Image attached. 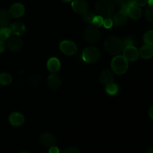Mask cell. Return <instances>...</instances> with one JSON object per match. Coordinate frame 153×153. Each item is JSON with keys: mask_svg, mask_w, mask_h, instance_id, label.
<instances>
[{"mask_svg": "<svg viewBox=\"0 0 153 153\" xmlns=\"http://www.w3.org/2000/svg\"><path fill=\"white\" fill-rule=\"evenodd\" d=\"M105 49L111 55H117L123 49V44L120 38L116 36L108 37L104 43Z\"/></svg>", "mask_w": 153, "mask_h": 153, "instance_id": "6da1fadb", "label": "cell"}, {"mask_svg": "<svg viewBox=\"0 0 153 153\" xmlns=\"http://www.w3.org/2000/svg\"><path fill=\"white\" fill-rule=\"evenodd\" d=\"M114 5L109 0H100L96 4V10L100 16L109 18L114 13Z\"/></svg>", "mask_w": 153, "mask_h": 153, "instance_id": "7a4b0ae2", "label": "cell"}, {"mask_svg": "<svg viewBox=\"0 0 153 153\" xmlns=\"http://www.w3.org/2000/svg\"><path fill=\"white\" fill-rule=\"evenodd\" d=\"M128 61L122 55H117L114 57L111 61L112 70L116 74H124L128 70Z\"/></svg>", "mask_w": 153, "mask_h": 153, "instance_id": "3957f363", "label": "cell"}, {"mask_svg": "<svg viewBox=\"0 0 153 153\" xmlns=\"http://www.w3.org/2000/svg\"><path fill=\"white\" fill-rule=\"evenodd\" d=\"M101 54L100 50L95 46H88L82 52V58L89 64H94L100 60Z\"/></svg>", "mask_w": 153, "mask_h": 153, "instance_id": "277c9868", "label": "cell"}, {"mask_svg": "<svg viewBox=\"0 0 153 153\" xmlns=\"http://www.w3.org/2000/svg\"><path fill=\"white\" fill-rule=\"evenodd\" d=\"M100 31L98 27L91 24L84 31V37L88 43H96L100 39Z\"/></svg>", "mask_w": 153, "mask_h": 153, "instance_id": "5b68a950", "label": "cell"}, {"mask_svg": "<svg viewBox=\"0 0 153 153\" xmlns=\"http://www.w3.org/2000/svg\"><path fill=\"white\" fill-rule=\"evenodd\" d=\"M128 7H120V10L113 14L114 25L116 27H121L125 25L128 22V12H127Z\"/></svg>", "mask_w": 153, "mask_h": 153, "instance_id": "8992f818", "label": "cell"}, {"mask_svg": "<svg viewBox=\"0 0 153 153\" xmlns=\"http://www.w3.org/2000/svg\"><path fill=\"white\" fill-rule=\"evenodd\" d=\"M60 49L67 55H73L77 52V46L70 40H63L60 43Z\"/></svg>", "mask_w": 153, "mask_h": 153, "instance_id": "52a82bcc", "label": "cell"}, {"mask_svg": "<svg viewBox=\"0 0 153 153\" xmlns=\"http://www.w3.org/2000/svg\"><path fill=\"white\" fill-rule=\"evenodd\" d=\"M123 56L128 61H134L138 58L139 51L135 46H127L123 49Z\"/></svg>", "mask_w": 153, "mask_h": 153, "instance_id": "ba28073f", "label": "cell"}, {"mask_svg": "<svg viewBox=\"0 0 153 153\" xmlns=\"http://www.w3.org/2000/svg\"><path fill=\"white\" fill-rule=\"evenodd\" d=\"M72 7L76 13L82 15L88 10V3L87 0H73Z\"/></svg>", "mask_w": 153, "mask_h": 153, "instance_id": "9c48e42d", "label": "cell"}, {"mask_svg": "<svg viewBox=\"0 0 153 153\" xmlns=\"http://www.w3.org/2000/svg\"><path fill=\"white\" fill-rule=\"evenodd\" d=\"M23 43L19 37H11L7 40L6 47L12 52H17L22 49Z\"/></svg>", "mask_w": 153, "mask_h": 153, "instance_id": "30bf717a", "label": "cell"}, {"mask_svg": "<svg viewBox=\"0 0 153 153\" xmlns=\"http://www.w3.org/2000/svg\"><path fill=\"white\" fill-rule=\"evenodd\" d=\"M40 143L46 147H51L56 143V138L50 132H43L40 136Z\"/></svg>", "mask_w": 153, "mask_h": 153, "instance_id": "8fae6325", "label": "cell"}, {"mask_svg": "<svg viewBox=\"0 0 153 153\" xmlns=\"http://www.w3.org/2000/svg\"><path fill=\"white\" fill-rule=\"evenodd\" d=\"M61 85V79L60 78L59 75L56 73H52L50 76L48 77L47 79V85L50 89L56 90L60 88Z\"/></svg>", "mask_w": 153, "mask_h": 153, "instance_id": "7c38bea8", "label": "cell"}, {"mask_svg": "<svg viewBox=\"0 0 153 153\" xmlns=\"http://www.w3.org/2000/svg\"><path fill=\"white\" fill-rule=\"evenodd\" d=\"M9 13H10V16L13 17L19 18L22 16L25 13V7H24L23 4H20V3H15V4H12V6L10 7Z\"/></svg>", "mask_w": 153, "mask_h": 153, "instance_id": "4fadbf2b", "label": "cell"}, {"mask_svg": "<svg viewBox=\"0 0 153 153\" xmlns=\"http://www.w3.org/2000/svg\"><path fill=\"white\" fill-rule=\"evenodd\" d=\"M9 122L12 126H22L25 122V118L22 114L19 112H13L9 116Z\"/></svg>", "mask_w": 153, "mask_h": 153, "instance_id": "5bb4252c", "label": "cell"}, {"mask_svg": "<svg viewBox=\"0 0 153 153\" xmlns=\"http://www.w3.org/2000/svg\"><path fill=\"white\" fill-rule=\"evenodd\" d=\"M100 82L102 85H107L114 82V73L110 70H105L100 74Z\"/></svg>", "mask_w": 153, "mask_h": 153, "instance_id": "9a60e30c", "label": "cell"}, {"mask_svg": "<svg viewBox=\"0 0 153 153\" xmlns=\"http://www.w3.org/2000/svg\"><path fill=\"white\" fill-rule=\"evenodd\" d=\"M10 29L12 34L16 36H22L25 32V26L20 22H15L10 24Z\"/></svg>", "mask_w": 153, "mask_h": 153, "instance_id": "2e32d148", "label": "cell"}, {"mask_svg": "<svg viewBox=\"0 0 153 153\" xmlns=\"http://www.w3.org/2000/svg\"><path fill=\"white\" fill-rule=\"evenodd\" d=\"M127 12H128V16L133 19H138L142 15L141 9L139 6H137L134 4H131V5L128 6L127 8Z\"/></svg>", "mask_w": 153, "mask_h": 153, "instance_id": "e0dca14e", "label": "cell"}, {"mask_svg": "<svg viewBox=\"0 0 153 153\" xmlns=\"http://www.w3.org/2000/svg\"><path fill=\"white\" fill-rule=\"evenodd\" d=\"M139 56L143 59H149L153 57V46L146 44L139 50Z\"/></svg>", "mask_w": 153, "mask_h": 153, "instance_id": "ac0fdd59", "label": "cell"}, {"mask_svg": "<svg viewBox=\"0 0 153 153\" xmlns=\"http://www.w3.org/2000/svg\"><path fill=\"white\" fill-rule=\"evenodd\" d=\"M61 63L57 58H51L47 61V68L52 73H57L60 70Z\"/></svg>", "mask_w": 153, "mask_h": 153, "instance_id": "d6986e66", "label": "cell"}, {"mask_svg": "<svg viewBox=\"0 0 153 153\" xmlns=\"http://www.w3.org/2000/svg\"><path fill=\"white\" fill-rule=\"evenodd\" d=\"M10 21V14L6 9H0V27H7Z\"/></svg>", "mask_w": 153, "mask_h": 153, "instance_id": "ffe728a7", "label": "cell"}, {"mask_svg": "<svg viewBox=\"0 0 153 153\" xmlns=\"http://www.w3.org/2000/svg\"><path fill=\"white\" fill-rule=\"evenodd\" d=\"M105 91L108 95H116L118 93V91H119V87H118L117 84L111 82V83L105 85Z\"/></svg>", "mask_w": 153, "mask_h": 153, "instance_id": "44dd1931", "label": "cell"}, {"mask_svg": "<svg viewBox=\"0 0 153 153\" xmlns=\"http://www.w3.org/2000/svg\"><path fill=\"white\" fill-rule=\"evenodd\" d=\"M13 81L11 75L7 73H0V84L2 85H8Z\"/></svg>", "mask_w": 153, "mask_h": 153, "instance_id": "7402d4cb", "label": "cell"}, {"mask_svg": "<svg viewBox=\"0 0 153 153\" xmlns=\"http://www.w3.org/2000/svg\"><path fill=\"white\" fill-rule=\"evenodd\" d=\"M11 34V31H10V28L7 27H0V40H7L9 39Z\"/></svg>", "mask_w": 153, "mask_h": 153, "instance_id": "603a6c76", "label": "cell"}, {"mask_svg": "<svg viewBox=\"0 0 153 153\" xmlns=\"http://www.w3.org/2000/svg\"><path fill=\"white\" fill-rule=\"evenodd\" d=\"M96 16L95 13L92 11H87L86 13H85L84 14H82V19H83L84 22H85L86 23L92 24L93 19H94V16Z\"/></svg>", "mask_w": 153, "mask_h": 153, "instance_id": "cb8c5ba5", "label": "cell"}, {"mask_svg": "<svg viewBox=\"0 0 153 153\" xmlns=\"http://www.w3.org/2000/svg\"><path fill=\"white\" fill-rule=\"evenodd\" d=\"M143 41L146 44L153 46V31H148L143 35Z\"/></svg>", "mask_w": 153, "mask_h": 153, "instance_id": "d4e9b609", "label": "cell"}, {"mask_svg": "<svg viewBox=\"0 0 153 153\" xmlns=\"http://www.w3.org/2000/svg\"><path fill=\"white\" fill-rule=\"evenodd\" d=\"M145 17L149 22H153V4H149L146 8Z\"/></svg>", "mask_w": 153, "mask_h": 153, "instance_id": "484cf974", "label": "cell"}, {"mask_svg": "<svg viewBox=\"0 0 153 153\" xmlns=\"http://www.w3.org/2000/svg\"><path fill=\"white\" fill-rule=\"evenodd\" d=\"M115 4L120 7H128L133 4L132 0H114Z\"/></svg>", "mask_w": 153, "mask_h": 153, "instance_id": "4316f807", "label": "cell"}, {"mask_svg": "<svg viewBox=\"0 0 153 153\" xmlns=\"http://www.w3.org/2000/svg\"><path fill=\"white\" fill-rule=\"evenodd\" d=\"M103 21H104V19H103L102 16H100V15H96L93 19L92 24L99 28L103 25Z\"/></svg>", "mask_w": 153, "mask_h": 153, "instance_id": "83f0119b", "label": "cell"}, {"mask_svg": "<svg viewBox=\"0 0 153 153\" xmlns=\"http://www.w3.org/2000/svg\"><path fill=\"white\" fill-rule=\"evenodd\" d=\"M123 44V49L127 46H134V40H133L131 37H124L123 40H122Z\"/></svg>", "mask_w": 153, "mask_h": 153, "instance_id": "f1b7e54d", "label": "cell"}, {"mask_svg": "<svg viewBox=\"0 0 153 153\" xmlns=\"http://www.w3.org/2000/svg\"><path fill=\"white\" fill-rule=\"evenodd\" d=\"M103 25H104L105 28H108V29L111 28V27L114 25V22H113V20H112V19H111V18L109 17V18H106L105 19H104V21H103Z\"/></svg>", "mask_w": 153, "mask_h": 153, "instance_id": "f546056e", "label": "cell"}, {"mask_svg": "<svg viewBox=\"0 0 153 153\" xmlns=\"http://www.w3.org/2000/svg\"><path fill=\"white\" fill-rule=\"evenodd\" d=\"M63 153H80V152H79V149H78L77 147L73 146H70L66 148L64 150V152H63Z\"/></svg>", "mask_w": 153, "mask_h": 153, "instance_id": "4dcf8cb0", "label": "cell"}, {"mask_svg": "<svg viewBox=\"0 0 153 153\" xmlns=\"http://www.w3.org/2000/svg\"><path fill=\"white\" fill-rule=\"evenodd\" d=\"M132 1L133 4H136L139 7H143L148 3V0H132Z\"/></svg>", "mask_w": 153, "mask_h": 153, "instance_id": "1f68e13d", "label": "cell"}, {"mask_svg": "<svg viewBox=\"0 0 153 153\" xmlns=\"http://www.w3.org/2000/svg\"><path fill=\"white\" fill-rule=\"evenodd\" d=\"M49 153H60V150L57 146H52L49 147Z\"/></svg>", "mask_w": 153, "mask_h": 153, "instance_id": "d6a6232c", "label": "cell"}, {"mask_svg": "<svg viewBox=\"0 0 153 153\" xmlns=\"http://www.w3.org/2000/svg\"><path fill=\"white\" fill-rule=\"evenodd\" d=\"M6 48V44L3 40H0V52H3Z\"/></svg>", "mask_w": 153, "mask_h": 153, "instance_id": "836d02e7", "label": "cell"}, {"mask_svg": "<svg viewBox=\"0 0 153 153\" xmlns=\"http://www.w3.org/2000/svg\"><path fill=\"white\" fill-rule=\"evenodd\" d=\"M149 117H150L151 119L153 120V106H152V107H151L150 108H149Z\"/></svg>", "mask_w": 153, "mask_h": 153, "instance_id": "e575fe53", "label": "cell"}, {"mask_svg": "<svg viewBox=\"0 0 153 153\" xmlns=\"http://www.w3.org/2000/svg\"><path fill=\"white\" fill-rule=\"evenodd\" d=\"M63 1H64V2H70V1H72L73 0H62Z\"/></svg>", "mask_w": 153, "mask_h": 153, "instance_id": "d590c367", "label": "cell"}, {"mask_svg": "<svg viewBox=\"0 0 153 153\" xmlns=\"http://www.w3.org/2000/svg\"><path fill=\"white\" fill-rule=\"evenodd\" d=\"M20 153H28V152H20Z\"/></svg>", "mask_w": 153, "mask_h": 153, "instance_id": "8d00e7d4", "label": "cell"}]
</instances>
